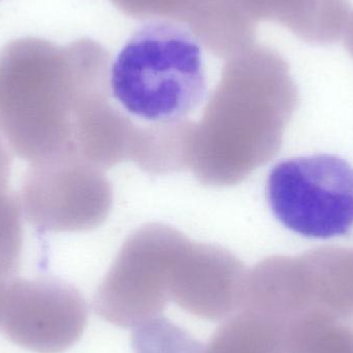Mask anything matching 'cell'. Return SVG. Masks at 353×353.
Instances as JSON below:
<instances>
[{
  "label": "cell",
  "mask_w": 353,
  "mask_h": 353,
  "mask_svg": "<svg viewBox=\"0 0 353 353\" xmlns=\"http://www.w3.org/2000/svg\"><path fill=\"white\" fill-rule=\"evenodd\" d=\"M114 97L134 117L159 124L182 121L207 92L197 39L170 21H151L130 37L111 72Z\"/></svg>",
  "instance_id": "cell-1"
},
{
  "label": "cell",
  "mask_w": 353,
  "mask_h": 353,
  "mask_svg": "<svg viewBox=\"0 0 353 353\" xmlns=\"http://www.w3.org/2000/svg\"><path fill=\"white\" fill-rule=\"evenodd\" d=\"M267 199L278 221L294 234L345 236L353 228V168L329 154L285 159L270 172Z\"/></svg>",
  "instance_id": "cell-2"
},
{
  "label": "cell",
  "mask_w": 353,
  "mask_h": 353,
  "mask_svg": "<svg viewBox=\"0 0 353 353\" xmlns=\"http://www.w3.org/2000/svg\"><path fill=\"white\" fill-rule=\"evenodd\" d=\"M109 201L105 176L80 157L31 163L23 179V214L41 232L91 230L105 219Z\"/></svg>",
  "instance_id": "cell-3"
},
{
  "label": "cell",
  "mask_w": 353,
  "mask_h": 353,
  "mask_svg": "<svg viewBox=\"0 0 353 353\" xmlns=\"http://www.w3.org/2000/svg\"><path fill=\"white\" fill-rule=\"evenodd\" d=\"M88 308L72 284L53 277L12 279L2 302V331L20 347L61 353L80 340Z\"/></svg>",
  "instance_id": "cell-4"
},
{
  "label": "cell",
  "mask_w": 353,
  "mask_h": 353,
  "mask_svg": "<svg viewBox=\"0 0 353 353\" xmlns=\"http://www.w3.org/2000/svg\"><path fill=\"white\" fill-rule=\"evenodd\" d=\"M153 234V232H152ZM153 242L142 247L138 236L126 245L93 299L95 313L120 327L137 325L163 314L171 301L172 268L179 247ZM142 236V234H141Z\"/></svg>",
  "instance_id": "cell-5"
},
{
  "label": "cell",
  "mask_w": 353,
  "mask_h": 353,
  "mask_svg": "<svg viewBox=\"0 0 353 353\" xmlns=\"http://www.w3.org/2000/svg\"><path fill=\"white\" fill-rule=\"evenodd\" d=\"M247 273L224 251L197 247L176 253L170 294L180 308L205 321H221L240 310Z\"/></svg>",
  "instance_id": "cell-6"
},
{
  "label": "cell",
  "mask_w": 353,
  "mask_h": 353,
  "mask_svg": "<svg viewBox=\"0 0 353 353\" xmlns=\"http://www.w3.org/2000/svg\"><path fill=\"white\" fill-rule=\"evenodd\" d=\"M301 255L313 306L353 317V248L323 247Z\"/></svg>",
  "instance_id": "cell-7"
},
{
  "label": "cell",
  "mask_w": 353,
  "mask_h": 353,
  "mask_svg": "<svg viewBox=\"0 0 353 353\" xmlns=\"http://www.w3.org/2000/svg\"><path fill=\"white\" fill-rule=\"evenodd\" d=\"M284 353H353V317L313 307L284 327Z\"/></svg>",
  "instance_id": "cell-8"
},
{
  "label": "cell",
  "mask_w": 353,
  "mask_h": 353,
  "mask_svg": "<svg viewBox=\"0 0 353 353\" xmlns=\"http://www.w3.org/2000/svg\"><path fill=\"white\" fill-rule=\"evenodd\" d=\"M283 332L281 323L242 308L216 330L203 353H284Z\"/></svg>",
  "instance_id": "cell-9"
},
{
  "label": "cell",
  "mask_w": 353,
  "mask_h": 353,
  "mask_svg": "<svg viewBox=\"0 0 353 353\" xmlns=\"http://www.w3.org/2000/svg\"><path fill=\"white\" fill-rule=\"evenodd\" d=\"M134 353H203V345L163 315L134 327Z\"/></svg>",
  "instance_id": "cell-10"
},
{
  "label": "cell",
  "mask_w": 353,
  "mask_h": 353,
  "mask_svg": "<svg viewBox=\"0 0 353 353\" xmlns=\"http://www.w3.org/2000/svg\"><path fill=\"white\" fill-rule=\"evenodd\" d=\"M8 283L0 281V323H1L2 302H3L4 292Z\"/></svg>",
  "instance_id": "cell-11"
}]
</instances>
